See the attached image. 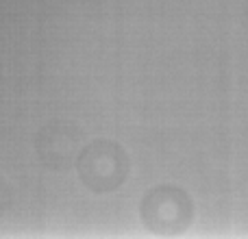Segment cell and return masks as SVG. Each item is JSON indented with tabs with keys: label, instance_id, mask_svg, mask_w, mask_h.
Returning a JSON list of instances; mask_svg holds the SVG:
<instances>
[{
	"label": "cell",
	"instance_id": "cell-2",
	"mask_svg": "<svg viewBox=\"0 0 248 239\" xmlns=\"http://www.w3.org/2000/svg\"><path fill=\"white\" fill-rule=\"evenodd\" d=\"M140 218L155 235L176 237L187 231L194 220L192 196L176 185H157L141 198Z\"/></svg>",
	"mask_w": 248,
	"mask_h": 239
},
{
	"label": "cell",
	"instance_id": "cell-3",
	"mask_svg": "<svg viewBox=\"0 0 248 239\" xmlns=\"http://www.w3.org/2000/svg\"><path fill=\"white\" fill-rule=\"evenodd\" d=\"M85 131L70 120H50L35 135V152L42 165L55 172H65L77 165L83 150Z\"/></svg>",
	"mask_w": 248,
	"mask_h": 239
},
{
	"label": "cell",
	"instance_id": "cell-1",
	"mask_svg": "<svg viewBox=\"0 0 248 239\" xmlns=\"http://www.w3.org/2000/svg\"><path fill=\"white\" fill-rule=\"evenodd\" d=\"M77 172L90 192L109 194L124 185L131 172V159L118 141L94 139L83 146L77 159Z\"/></svg>",
	"mask_w": 248,
	"mask_h": 239
},
{
	"label": "cell",
	"instance_id": "cell-4",
	"mask_svg": "<svg viewBox=\"0 0 248 239\" xmlns=\"http://www.w3.org/2000/svg\"><path fill=\"white\" fill-rule=\"evenodd\" d=\"M11 202H13V189H11V185L7 183V179L0 176V220H2L4 213L9 211Z\"/></svg>",
	"mask_w": 248,
	"mask_h": 239
}]
</instances>
